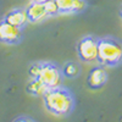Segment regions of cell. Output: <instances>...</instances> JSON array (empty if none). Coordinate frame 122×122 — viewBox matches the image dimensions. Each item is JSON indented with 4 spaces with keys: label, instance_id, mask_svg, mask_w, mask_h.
<instances>
[{
    "label": "cell",
    "instance_id": "obj_5",
    "mask_svg": "<svg viewBox=\"0 0 122 122\" xmlns=\"http://www.w3.org/2000/svg\"><path fill=\"white\" fill-rule=\"evenodd\" d=\"M22 39V30L10 25L5 20L0 21V42L5 44H16Z\"/></svg>",
    "mask_w": 122,
    "mask_h": 122
},
{
    "label": "cell",
    "instance_id": "obj_8",
    "mask_svg": "<svg viewBox=\"0 0 122 122\" xmlns=\"http://www.w3.org/2000/svg\"><path fill=\"white\" fill-rule=\"evenodd\" d=\"M4 20L6 22H9L10 25L16 26L18 28L25 27L27 25V22H29L27 12H26V10H23V9H15V10H12V11H10L5 16Z\"/></svg>",
    "mask_w": 122,
    "mask_h": 122
},
{
    "label": "cell",
    "instance_id": "obj_13",
    "mask_svg": "<svg viewBox=\"0 0 122 122\" xmlns=\"http://www.w3.org/2000/svg\"><path fill=\"white\" fill-rule=\"evenodd\" d=\"M40 66H42V64H34L30 66L29 68V76L30 78H37L39 72H40Z\"/></svg>",
    "mask_w": 122,
    "mask_h": 122
},
{
    "label": "cell",
    "instance_id": "obj_6",
    "mask_svg": "<svg viewBox=\"0 0 122 122\" xmlns=\"http://www.w3.org/2000/svg\"><path fill=\"white\" fill-rule=\"evenodd\" d=\"M107 81V72L101 68V67H95L90 71L88 76V86L92 89H99L101 88Z\"/></svg>",
    "mask_w": 122,
    "mask_h": 122
},
{
    "label": "cell",
    "instance_id": "obj_14",
    "mask_svg": "<svg viewBox=\"0 0 122 122\" xmlns=\"http://www.w3.org/2000/svg\"><path fill=\"white\" fill-rule=\"evenodd\" d=\"M14 122H36V121H33L32 118H28V117H18Z\"/></svg>",
    "mask_w": 122,
    "mask_h": 122
},
{
    "label": "cell",
    "instance_id": "obj_1",
    "mask_svg": "<svg viewBox=\"0 0 122 122\" xmlns=\"http://www.w3.org/2000/svg\"><path fill=\"white\" fill-rule=\"evenodd\" d=\"M42 98L46 110L55 116H67L75 107V98L72 93L61 86L49 89Z\"/></svg>",
    "mask_w": 122,
    "mask_h": 122
},
{
    "label": "cell",
    "instance_id": "obj_16",
    "mask_svg": "<svg viewBox=\"0 0 122 122\" xmlns=\"http://www.w3.org/2000/svg\"><path fill=\"white\" fill-rule=\"evenodd\" d=\"M121 17H122V7H121Z\"/></svg>",
    "mask_w": 122,
    "mask_h": 122
},
{
    "label": "cell",
    "instance_id": "obj_4",
    "mask_svg": "<svg viewBox=\"0 0 122 122\" xmlns=\"http://www.w3.org/2000/svg\"><path fill=\"white\" fill-rule=\"evenodd\" d=\"M78 55L86 62L98 60V40L93 37H84L78 44Z\"/></svg>",
    "mask_w": 122,
    "mask_h": 122
},
{
    "label": "cell",
    "instance_id": "obj_7",
    "mask_svg": "<svg viewBox=\"0 0 122 122\" xmlns=\"http://www.w3.org/2000/svg\"><path fill=\"white\" fill-rule=\"evenodd\" d=\"M26 12L28 16V21L30 22H40L48 17V14L45 11L43 3L32 1V4L26 9Z\"/></svg>",
    "mask_w": 122,
    "mask_h": 122
},
{
    "label": "cell",
    "instance_id": "obj_3",
    "mask_svg": "<svg viewBox=\"0 0 122 122\" xmlns=\"http://www.w3.org/2000/svg\"><path fill=\"white\" fill-rule=\"evenodd\" d=\"M48 89L57 88L61 86L62 77H61V71L54 64H42L40 66V72L37 77Z\"/></svg>",
    "mask_w": 122,
    "mask_h": 122
},
{
    "label": "cell",
    "instance_id": "obj_12",
    "mask_svg": "<svg viewBox=\"0 0 122 122\" xmlns=\"http://www.w3.org/2000/svg\"><path fill=\"white\" fill-rule=\"evenodd\" d=\"M43 4H44V7H45V11L48 14V17L55 16V15H57L60 12L56 0H48V1H45Z\"/></svg>",
    "mask_w": 122,
    "mask_h": 122
},
{
    "label": "cell",
    "instance_id": "obj_10",
    "mask_svg": "<svg viewBox=\"0 0 122 122\" xmlns=\"http://www.w3.org/2000/svg\"><path fill=\"white\" fill-rule=\"evenodd\" d=\"M49 89L40 82L38 78H32L30 82L27 84V92L34 97H43Z\"/></svg>",
    "mask_w": 122,
    "mask_h": 122
},
{
    "label": "cell",
    "instance_id": "obj_9",
    "mask_svg": "<svg viewBox=\"0 0 122 122\" xmlns=\"http://www.w3.org/2000/svg\"><path fill=\"white\" fill-rule=\"evenodd\" d=\"M60 12H81L87 6L86 0H56Z\"/></svg>",
    "mask_w": 122,
    "mask_h": 122
},
{
    "label": "cell",
    "instance_id": "obj_2",
    "mask_svg": "<svg viewBox=\"0 0 122 122\" xmlns=\"http://www.w3.org/2000/svg\"><path fill=\"white\" fill-rule=\"evenodd\" d=\"M98 60L105 66H115L122 61V43L111 38L98 40Z\"/></svg>",
    "mask_w": 122,
    "mask_h": 122
},
{
    "label": "cell",
    "instance_id": "obj_11",
    "mask_svg": "<svg viewBox=\"0 0 122 122\" xmlns=\"http://www.w3.org/2000/svg\"><path fill=\"white\" fill-rule=\"evenodd\" d=\"M78 72H79V67H78L76 64H73V62L66 64V65L64 66V68H62V73H64L66 77H68V78L76 77V76L78 75Z\"/></svg>",
    "mask_w": 122,
    "mask_h": 122
},
{
    "label": "cell",
    "instance_id": "obj_15",
    "mask_svg": "<svg viewBox=\"0 0 122 122\" xmlns=\"http://www.w3.org/2000/svg\"><path fill=\"white\" fill-rule=\"evenodd\" d=\"M32 1H36V3H45L48 0H32Z\"/></svg>",
    "mask_w": 122,
    "mask_h": 122
}]
</instances>
